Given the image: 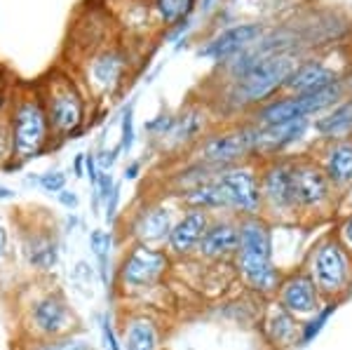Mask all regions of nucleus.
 <instances>
[{"label":"nucleus","mask_w":352,"mask_h":350,"mask_svg":"<svg viewBox=\"0 0 352 350\" xmlns=\"http://www.w3.org/2000/svg\"><path fill=\"white\" fill-rule=\"evenodd\" d=\"M232 273L252 296L272 301L285 268L272 247V223L263 217L240 219V242L232 256Z\"/></svg>","instance_id":"obj_1"},{"label":"nucleus","mask_w":352,"mask_h":350,"mask_svg":"<svg viewBox=\"0 0 352 350\" xmlns=\"http://www.w3.org/2000/svg\"><path fill=\"white\" fill-rule=\"evenodd\" d=\"M298 59V54H277L258 61L254 69H249L237 80L223 85L221 104L214 106L212 111H219L223 118H232V122H235V118L244 120L263 101L282 94L287 78L296 69Z\"/></svg>","instance_id":"obj_2"},{"label":"nucleus","mask_w":352,"mask_h":350,"mask_svg":"<svg viewBox=\"0 0 352 350\" xmlns=\"http://www.w3.org/2000/svg\"><path fill=\"white\" fill-rule=\"evenodd\" d=\"M298 266L310 275L327 303H340L352 294V254L327 228L305 247Z\"/></svg>","instance_id":"obj_3"},{"label":"nucleus","mask_w":352,"mask_h":350,"mask_svg":"<svg viewBox=\"0 0 352 350\" xmlns=\"http://www.w3.org/2000/svg\"><path fill=\"white\" fill-rule=\"evenodd\" d=\"M26 343L50 341L66 334H80L82 318L71 303L66 289L59 285H43L36 294H31L21 308Z\"/></svg>","instance_id":"obj_4"},{"label":"nucleus","mask_w":352,"mask_h":350,"mask_svg":"<svg viewBox=\"0 0 352 350\" xmlns=\"http://www.w3.org/2000/svg\"><path fill=\"white\" fill-rule=\"evenodd\" d=\"M10 137H12V162L24 167L38 160L52 146V132L47 125L38 87H19L10 94L8 104Z\"/></svg>","instance_id":"obj_5"},{"label":"nucleus","mask_w":352,"mask_h":350,"mask_svg":"<svg viewBox=\"0 0 352 350\" xmlns=\"http://www.w3.org/2000/svg\"><path fill=\"white\" fill-rule=\"evenodd\" d=\"M292 190L296 223L303 228L331 223L338 217L340 195L310 153L292 155Z\"/></svg>","instance_id":"obj_6"},{"label":"nucleus","mask_w":352,"mask_h":350,"mask_svg":"<svg viewBox=\"0 0 352 350\" xmlns=\"http://www.w3.org/2000/svg\"><path fill=\"white\" fill-rule=\"evenodd\" d=\"M172 268L174 259L164 247L127 242L122 256L113 268V292H118V296L124 298L148 294L153 289H160Z\"/></svg>","instance_id":"obj_7"},{"label":"nucleus","mask_w":352,"mask_h":350,"mask_svg":"<svg viewBox=\"0 0 352 350\" xmlns=\"http://www.w3.org/2000/svg\"><path fill=\"white\" fill-rule=\"evenodd\" d=\"M41 94L47 125L52 132V144L80 137L87 127L89 101L85 89L66 73H56L47 78L43 87H38Z\"/></svg>","instance_id":"obj_8"},{"label":"nucleus","mask_w":352,"mask_h":350,"mask_svg":"<svg viewBox=\"0 0 352 350\" xmlns=\"http://www.w3.org/2000/svg\"><path fill=\"white\" fill-rule=\"evenodd\" d=\"M179 212H181V205L172 195L141 200L139 205H134L132 212L122 219L124 242L164 247L167 235H169V230H172Z\"/></svg>","instance_id":"obj_9"},{"label":"nucleus","mask_w":352,"mask_h":350,"mask_svg":"<svg viewBox=\"0 0 352 350\" xmlns=\"http://www.w3.org/2000/svg\"><path fill=\"white\" fill-rule=\"evenodd\" d=\"M223 214L235 219L263 217V197H261L258 162H242L221 169L217 174Z\"/></svg>","instance_id":"obj_10"},{"label":"nucleus","mask_w":352,"mask_h":350,"mask_svg":"<svg viewBox=\"0 0 352 350\" xmlns=\"http://www.w3.org/2000/svg\"><path fill=\"white\" fill-rule=\"evenodd\" d=\"M258 182L263 197V219H268L272 226H298L294 214L292 155L258 162Z\"/></svg>","instance_id":"obj_11"},{"label":"nucleus","mask_w":352,"mask_h":350,"mask_svg":"<svg viewBox=\"0 0 352 350\" xmlns=\"http://www.w3.org/2000/svg\"><path fill=\"white\" fill-rule=\"evenodd\" d=\"M14 245L21 256V263H26L33 273L52 275L61 263L64 252V238L61 228L52 221H31L14 230Z\"/></svg>","instance_id":"obj_12"},{"label":"nucleus","mask_w":352,"mask_h":350,"mask_svg":"<svg viewBox=\"0 0 352 350\" xmlns=\"http://www.w3.org/2000/svg\"><path fill=\"white\" fill-rule=\"evenodd\" d=\"M190 155L200 157L217 167L219 172L242 162H254L252 157V137H249V120H235L228 127H219L207 132L200 144L195 146Z\"/></svg>","instance_id":"obj_13"},{"label":"nucleus","mask_w":352,"mask_h":350,"mask_svg":"<svg viewBox=\"0 0 352 350\" xmlns=\"http://www.w3.org/2000/svg\"><path fill=\"white\" fill-rule=\"evenodd\" d=\"M312 132V120H292L287 125H256L249 120V137H252V157L254 162H263L270 157L289 155L294 146Z\"/></svg>","instance_id":"obj_14"},{"label":"nucleus","mask_w":352,"mask_h":350,"mask_svg":"<svg viewBox=\"0 0 352 350\" xmlns=\"http://www.w3.org/2000/svg\"><path fill=\"white\" fill-rule=\"evenodd\" d=\"M129 71V59L122 47L99 50L85 66V94L92 99H106L118 94Z\"/></svg>","instance_id":"obj_15"},{"label":"nucleus","mask_w":352,"mask_h":350,"mask_svg":"<svg viewBox=\"0 0 352 350\" xmlns=\"http://www.w3.org/2000/svg\"><path fill=\"white\" fill-rule=\"evenodd\" d=\"M272 301H275L282 310L292 313L294 318H298L300 322L312 318V315L327 303L324 298H322L320 289L315 287V282L310 280V275L300 266L285 270Z\"/></svg>","instance_id":"obj_16"},{"label":"nucleus","mask_w":352,"mask_h":350,"mask_svg":"<svg viewBox=\"0 0 352 350\" xmlns=\"http://www.w3.org/2000/svg\"><path fill=\"white\" fill-rule=\"evenodd\" d=\"M237 242H240V219L230 214H214L204 228L195 261L204 266H232Z\"/></svg>","instance_id":"obj_17"},{"label":"nucleus","mask_w":352,"mask_h":350,"mask_svg":"<svg viewBox=\"0 0 352 350\" xmlns=\"http://www.w3.org/2000/svg\"><path fill=\"white\" fill-rule=\"evenodd\" d=\"M122 350H164V325L155 310L132 308L116 318Z\"/></svg>","instance_id":"obj_18"},{"label":"nucleus","mask_w":352,"mask_h":350,"mask_svg":"<svg viewBox=\"0 0 352 350\" xmlns=\"http://www.w3.org/2000/svg\"><path fill=\"white\" fill-rule=\"evenodd\" d=\"M268 28L270 26L263 24V21H240V24H230L204 45L200 50V56H207V59L223 64V61H228L232 56L244 52L247 47H252Z\"/></svg>","instance_id":"obj_19"},{"label":"nucleus","mask_w":352,"mask_h":350,"mask_svg":"<svg viewBox=\"0 0 352 350\" xmlns=\"http://www.w3.org/2000/svg\"><path fill=\"white\" fill-rule=\"evenodd\" d=\"M212 214L200 212V210H181L179 217L172 226L167 235V242H164V250H167L169 256L176 261H190L195 259V252L200 247V240L204 235V228H207Z\"/></svg>","instance_id":"obj_20"},{"label":"nucleus","mask_w":352,"mask_h":350,"mask_svg":"<svg viewBox=\"0 0 352 350\" xmlns=\"http://www.w3.org/2000/svg\"><path fill=\"white\" fill-rule=\"evenodd\" d=\"M258 331L268 350H300V320L275 301H265L258 315Z\"/></svg>","instance_id":"obj_21"},{"label":"nucleus","mask_w":352,"mask_h":350,"mask_svg":"<svg viewBox=\"0 0 352 350\" xmlns=\"http://www.w3.org/2000/svg\"><path fill=\"white\" fill-rule=\"evenodd\" d=\"M310 155L315 157L329 184L333 186V190L343 195V190L352 182V139L322 141L310 151Z\"/></svg>","instance_id":"obj_22"},{"label":"nucleus","mask_w":352,"mask_h":350,"mask_svg":"<svg viewBox=\"0 0 352 350\" xmlns=\"http://www.w3.org/2000/svg\"><path fill=\"white\" fill-rule=\"evenodd\" d=\"M212 118L202 106H188L181 113H174L172 129L167 132V137L162 139V144L169 151H195V146L207 137V132H212Z\"/></svg>","instance_id":"obj_23"},{"label":"nucleus","mask_w":352,"mask_h":350,"mask_svg":"<svg viewBox=\"0 0 352 350\" xmlns=\"http://www.w3.org/2000/svg\"><path fill=\"white\" fill-rule=\"evenodd\" d=\"M338 78H345L336 66H331L322 56H300L296 69L292 71V76L285 83V94L298 97V94H310L315 89H322L327 85H331Z\"/></svg>","instance_id":"obj_24"},{"label":"nucleus","mask_w":352,"mask_h":350,"mask_svg":"<svg viewBox=\"0 0 352 350\" xmlns=\"http://www.w3.org/2000/svg\"><path fill=\"white\" fill-rule=\"evenodd\" d=\"M87 247L92 254V263L96 270V280L99 285L109 292H113V268H116V259H113V250H116V235L111 228H101L96 226L87 233Z\"/></svg>","instance_id":"obj_25"},{"label":"nucleus","mask_w":352,"mask_h":350,"mask_svg":"<svg viewBox=\"0 0 352 350\" xmlns=\"http://www.w3.org/2000/svg\"><path fill=\"white\" fill-rule=\"evenodd\" d=\"M312 132L322 141L352 139V92L312 120Z\"/></svg>","instance_id":"obj_26"},{"label":"nucleus","mask_w":352,"mask_h":350,"mask_svg":"<svg viewBox=\"0 0 352 350\" xmlns=\"http://www.w3.org/2000/svg\"><path fill=\"white\" fill-rule=\"evenodd\" d=\"M217 174H219L217 167H212L209 162L200 160V157L190 155L188 160L181 162V165L176 167L172 174H169L167 195L179 197L181 193H186V190H190V188H195V186H200L204 182H209V179H214Z\"/></svg>","instance_id":"obj_27"},{"label":"nucleus","mask_w":352,"mask_h":350,"mask_svg":"<svg viewBox=\"0 0 352 350\" xmlns=\"http://www.w3.org/2000/svg\"><path fill=\"white\" fill-rule=\"evenodd\" d=\"M195 8L197 0H153V10H155L157 19L169 28L188 21Z\"/></svg>","instance_id":"obj_28"},{"label":"nucleus","mask_w":352,"mask_h":350,"mask_svg":"<svg viewBox=\"0 0 352 350\" xmlns=\"http://www.w3.org/2000/svg\"><path fill=\"white\" fill-rule=\"evenodd\" d=\"M28 350H99V346L85 331L80 334H66L50 341H33L28 343Z\"/></svg>","instance_id":"obj_29"},{"label":"nucleus","mask_w":352,"mask_h":350,"mask_svg":"<svg viewBox=\"0 0 352 350\" xmlns=\"http://www.w3.org/2000/svg\"><path fill=\"white\" fill-rule=\"evenodd\" d=\"M336 308H338L336 303H324V306L317 310L312 318L300 322V348L310 346V343L315 341L322 331H324V327L329 325V320L333 318V310H336Z\"/></svg>","instance_id":"obj_30"},{"label":"nucleus","mask_w":352,"mask_h":350,"mask_svg":"<svg viewBox=\"0 0 352 350\" xmlns=\"http://www.w3.org/2000/svg\"><path fill=\"white\" fill-rule=\"evenodd\" d=\"M96 327H99V336H101V350H122L120 336H118V327H116V318H113L111 310L96 313Z\"/></svg>","instance_id":"obj_31"},{"label":"nucleus","mask_w":352,"mask_h":350,"mask_svg":"<svg viewBox=\"0 0 352 350\" xmlns=\"http://www.w3.org/2000/svg\"><path fill=\"white\" fill-rule=\"evenodd\" d=\"M118 122H120V144L122 153H129L136 144V120H134V104H124L122 111L118 113Z\"/></svg>","instance_id":"obj_32"},{"label":"nucleus","mask_w":352,"mask_h":350,"mask_svg":"<svg viewBox=\"0 0 352 350\" xmlns=\"http://www.w3.org/2000/svg\"><path fill=\"white\" fill-rule=\"evenodd\" d=\"M71 280L73 285L78 287L80 292H85V296H92L94 287H96V270H94V263L87 261V259H80V261H76V266L71 270Z\"/></svg>","instance_id":"obj_33"},{"label":"nucleus","mask_w":352,"mask_h":350,"mask_svg":"<svg viewBox=\"0 0 352 350\" xmlns=\"http://www.w3.org/2000/svg\"><path fill=\"white\" fill-rule=\"evenodd\" d=\"M38 188L45 190V193H50V195L61 193L64 188H68V174L59 167L45 169L43 174H38Z\"/></svg>","instance_id":"obj_34"},{"label":"nucleus","mask_w":352,"mask_h":350,"mask_svg":"<svg viewBox=\"0 0 352 350\" xmlns=\"http://www.w3.org/2000/svg\"><path fill=\"white\" fill-rule=\"evenodd\" d=\"M329 228H331V233L336 235V240L340 245L352 254V212L338 214V217L329 223Z\"/></svg>","instance_id":"obj_35"},{"label":"nucleus","mask_w":352,"mask_h":350,"mask_svg":"<svg viewBox=\"0 0 352 350\" xmlns=\"http://www.w3.org/2000/svg\"><path fill=\"white\" fill-rule=\"evenodd\" d=\"M12 162V137H10L8 109L0 113V169H5Z\"/></svg>","instance_id":"obj_36"},{"label":"nucleus","mask_w":352,"mask_h":350,"mask_svg":"<svg viewBox=\"0 0 352 350\" xmlns=\"http://www.w3.org/2000/svg\"><path fill=\"white\" fill-rule=\"evenodd\" d=\"M172 122H174V113L160 111L155 118H151V120L146 122V132H148V137H155L157 141H162L167 137L169 129H172Z\"/></svg>","instance_id":"obj_37"},{"label":"nucleus","mask_w":352,"mask_h":350,"mask_svg":"<svg viewBox=\"0 0 352 350\" xmlns=\"http://www.w3.org/2000/svg\"><path fill=\"white\" fill-rule=\"evenodd\" d=\"M120 200H122V184L118 182L116 188H113V193L109 195V200H106L104 207H101L106 228H113V226L118 223V214H120Z\"/></svg>","instance_id":"obj_38"},{"label":"nucleus","mask_w":352,"mask_h":350,"mask_svg":"<svg viewBox=\"0 0 352 350\" xmlns=\"http://www.w3.org/2000/svg\"><path fill=\"white\" fill-rule=\"evenodd\" d=\"M120 155H122L120 144L111 146V149H106V146H96V151H94L96 167H99L101 172H113V167H116V162L120 160Z\"/></svg>","instance_id":"obj_39"},{"label":"nucleus","mask_w":352,"mask_h":350,"mask_svg":"<svg viewBox=\"0 0 352 350\" xmlns=\"http://www.w3.org/2000/svg\"><path fill=\"white\" fill-rule=\"evenodd\" d=\"M14 256V235L10 230V226L0 217V268L8 266Z\"/></svg>","instance_id":"obj_40"},{"label":"nucleus","mask_w":352,"mask_h":350,"mask_svg":"<svg viewBox=\"0 0 352 350\" xmlns=\"http://www.w3.org/2000/svg\"><path fill=\"white\" fill-rule=\"evenodd\" d=\"M56 205L61 207V210L66 212H76L78 207H80V193H78L76 188H64L61 193H56Z\"/></svg>","instance_id":"obj_41"},{"label":"nucleus","mask_w":352,"mask_h":350,"mask_svg":"<svg viewBox=\"0 0 352 350\" xmlns=\"http://www.w3.org/2000/svg\"><path fill=\"white\" fill-rule=\"evenodd\" d=\"M59 228H61V235H71V233H76L78 228H85L82 217H78L76 212H68L66 217L61 219Z\"/></svg>","instance_id":"obj_42"},{"label":"nucleus","mask_w":352,"mask_h":350,"mask_svg":"<svg viewBox=\"0 0 352 350\" xmlns=\"http://www.w3.org/2000/svg\"><path fill=\"white\" fill-rule=\"evenodd\" d=\"M96 177H99V167H96L94 160V151H89V153H85V179L92 186L96 182Z\"/></svg>","instance_id":"obj_43"},{"label":"nucleus","mask_w":352,"mask_h":350,"mask_svg":"<svg viewBox=\"0 0 352 350\" xmlns=\"http://www.w3.org/2000/svg\"><path fill=\"white\" fill-rule=\"evenodd\" d=\"M141 169H144V162H141V160H129L127 165H124L122 179H124V182H139Z\"/></svg>","instance_id":"obj_44"},{"label":"nucleus","mask_w":352,"mask_h":350,"mask_svg":"<svg viewBox=\"0 0 352 350\" xmlns=\"http://www.w3.org/2000/svg\"><path fill=\"white\" fill-rule=\"evenodd\" d=\"M71 167H73V177H76L78 182H82V179H85V153H82V151L73 155Z\"/></svg>","instance_id":"obj_45"},{"label":"nucleus","mask_w":352,"mask_h":350,"mask_svg":"<svg viewBox=\"0 0 352 350\" xmlns=\"http://www.w3.org/2000/svg\"><path fill=\"white\" fill-rule=\"evenodd\" d=\"M345 212H352V182H350L348 188L343 190L340 202H338V214H345Z\"/></svg>","instance_id":"obj_46"},{"label":"nucleus","mask_w":352,"mask_h":350,"mask_svg":"<svg viewBox=\"0 0 352 350\" xmlns=\"http://www.w3.org/2000/svg\"><path fill=\"white\" fill-rule=\"evenodd\" d=\"M16 197V190L8 184H0V202H12Z\"/></svg>","instance_id":"obj_47"},{"label":"nucleus","mask_w":352,"mask_h":350,"mask_svg":"<svg viewBox=\"0 0 352 350\" xmlns=\"http://www.w3.org/2000/svg\"><path fill=\"white\" fill-rule=\"evenodd\" d=\"M10 94H12V92H10V89L5 87L3 83H0V113H3L5 109H8V104H10Z\"/></svg>","instance_id":"obj_48"}]
</instances>
